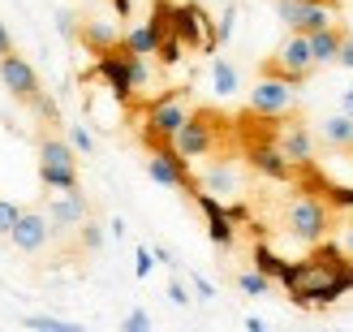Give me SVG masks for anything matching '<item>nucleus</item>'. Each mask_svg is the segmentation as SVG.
I'll return each instance as SVG.
<instances>
[{
	"label": "nucleus",
	"mask_w": 353,
	"mask_h": 332,
	"mask_svg": "<svg viewBox=\"0 0 353 332\" xmlns=\"http://www.w3.org/2000/svg\"><path fill=\"white\" fill-rule=\"evenodd\" d=\"M216 117L211 113H190L185 117V126L176 130V138H172V147L185 155V160H203V155H211L216 151Z\"/></svg>",
	"instance_id": "nucleus-9"
},
{
	"label": "nucleus",
	"mask_w": 353,
	"mask_h": 332,
	"mask_svg": "<svg viewBox=\"0 0 353 332\" xmlns=\"http://www.w3.org/2000/svg\"><path fill=\"white\" fill-rule=\"evenodd\" d=\"M108 233H112V237H125V220H121V216H117V220L108 224Z\"/></svg>",
	"instance_id": "nucleus-44"
},
{
	"label": "nucleus",
	"mask_w": 353,
	"mask_h": 332,
	"mask_svg": "<svg viewBox=\"0 0 353 332\" xmlns=\"http://www.w3.org/2000/svg\"><path fill=\"white\" fill-rule=\"evenodd\" d=\"M147 177L155 186H172V190H190V195H199V182L190 177V160L172 143L151 147V155H147Z\"/></svg>",
	"instance_id": "nucleus-7"
},
{
	"label": "nucleus",
	"mask_w": 353,
	"mask_h": 332,
	"mask_svg": "<svg viewBox=\"0 0 353 332\" xmlns=\"http://www.w3.org/2000/svg\"><path fill=\"white\" fill-rule=\"evenodd\" d=\"M341 246L349 251V259H353V220H345L341 224Z\"/></svg>",
	"instance_id": "nucleus-38"
},
{
	"label": "nucleus",
	"mask_w": 353,
	"mask_h": 332,
	"mask_svg": "<svg viewBox=\"0 0 353 332\" xmlns=\"http://www.w3.org/2000/svg\"><path fill=\"white\" fill-rule=\"evenodd\" d=\"M52 237H57V229H52L48 212H34V207H22V216H17L13 233H9V242H13L22 255H39Z\"/></svg>",
	"instance_id": "nucleus-11"
},
{
	"label": "nucleus",
	"mask_w": 353,
	"mask_h": 332,
	"mask_svg": "<svg viewBox=\"0 0 353 332\" xmlns=\"http://www.w3.org/2000/svg\"><path fill=\"white\" fill-rule=\"evenodd\" d=\"M151 268H155V251L138 246V251H134V276H138V281H147V276H151Z\"/></svg>",
	"instance_id": "nucleus-32"
},
{
	"label": "nucleus",
	"mask_w": 353,
	"mask_h": 332,
	"mask_svg": "<svg viewBox=\"0 0 353 332\" xmlns=\"http://www.w3.org/2000/svg\"><path fill=\"white\" fill-rule=\"evenodd\" d=\"M276 143H280V151H285L297 168L314 164V147H319V138H314V130L302 126V121H285V126H276Z\"/></svg>",
	"instance_id": "nucleus-14"
},
{
	"label": "nucleus",
	"mask_w": 353,
	"mask_h": 332,
	"mask_svg": "<svg viewBox=\"0 0 353 332\" xmlns=\"http://www.w3.org/2000/svg\"><path fill=\"white\" fill-rule=\"evenodd\" d=\"M245 160H250L254 173H263L268 182H293V160L285 151H280V143H272V138H263V143H250L245 147Z\"/></svg>",
	"instance_id": "nucleus-12"
},
{
	"label": "nucleus",
	"mask_w": 353,
	"mask_h": 332,
	"mask_svg": "<svg viewBox=\"0 0 353 332\" xmlns=\"http://www.w3.org/2000/svg\"><path fill=\"white\" fill-rule=\"evenodd\" d=\"M250 264H254L259 272H268L272 281H280V272H285V264H289V259H280V255L268 246V242H254V251H250Z\"/></svg>",
	"instance_id": "nucleus-22"
},
{
	"label": "nucleus",
	"mask_w": 353,
	"mask_h": 332,
	"mask_svg": "<svg viewBox=\"0 0 353 332\" xmlns=\"http://www.w3.org/2000/svg\"><path fill=\"white\" fill-rule=\"evenodd\" d=\"M237 289H241V293H250V298H268L272 276H268V272H259V268H250V272H241V276H237Z\"/></svg>",
	"instance_id": "nucleus-23"
},
{
	"label": "nucleus",
	"mask_w": 353,
	"mask_h": 332,
	"mask_svg": "<svg viewBox=\"0 0 353 332\" xmlns=\"http://www.w3.org/2000/svg\"><path fill=\"white\" fill-rule=\"evenodd\" d=\"M336 9H341V0H276V17L289 30H302V35L332 26Z\"/></svg>",
	"instance_id": "nucleus-6"
},
{
	"label": "nucleus",
	"mask_w": 353,
	"mask_h": 332,
	"mask_svg": "<svg viewBox=\"0 0 353 332\" xmlns=\"http://www.w3.org/2000/svg\"><path fill=\"white\" fill-rule=\"evenodd\" d=\"M78 237H82V251H99L103 246V229H99L95 220H82L78 224Z\"/></svg>",
	"instance_id": "nucleus-28"
},
{
	"label": "nucleus",
	"mask_w": 353,
	"mask_h": 332,
	"mask_svg": "<svg viewBox=\"0 0 353 332\" xmlns=\"http://www.w3.org/2000/svg\"><path fill=\"white\" fill-rule=\"evenodd\" d=\"M17 216H22V207H17L13 199H0V237H9V233H13Z\"/></svg>",
	"instance_id": "nucleus-30"
},
{
	"label": "nucleus",
	"mask_w": 353,
	"mask_h": 332,
	"mask_svg": "<svg viewBox=\"0 0 353 332\" xmlns=\"http://www.w3.org/2000/svg\"><path fill=\"white\" fill-rule=\"evenodd\" d=\"M78 39H82V48L91 52V57H103V52L121 48V39H125V35L117 30V22H82Z\"/></svg>",
	"instance_id": "nucleus-16"
},
{
	"label": "nucleus",
	"mask_w": 353,
	"mask_h": 332,
	"mask_svg": "<svg viewBox=\"0 0 353 332\" xmlns=\"http://www.w3.org/2000/svg\"><path fill=\"white\" fill-rule=\"evenodd\" d=\"M160 39H164V35L155 30L151 22H143V26L125 30V39H121V48H125V52H134V57H155V52H160Z\"/></svg>",
	"instance_id": "nucleus-19"
},
{
	"label": "nucleus",
	"mask_w": 353,
	"mask_h": 332,
	"mask_svg": "<svg viewBox=\"0 0 353 332\" xmlns=\"http://www.w3.org/2000/svg\"><path fill=\"white\" fill-rule=\"evenodd\" d=\"M121 328H125V332H147V328H151V315H147V311H130Z\"/></svg>",
	"instance_id": "nucleus-33"
},
{
	"label": "nucleus",
	"mask_w": 353,
	"mask_h": 332,
	"mask_svg": "<svg viewBox=\"0 0 353 332\" xmlns=\"http://www.w3.org/2000/svg\"><path fill=\"white\" fill-rule=\"evenodd\" d=\"M172 35L185 48H199V52H216L220 48L216 22L207 17L203 0H181V5H172Z\"/></svg>",
	"instance_id": "nucleus-4"
},
{
	"label": "nucleus",
	"mask_w": 353,
	"mask_h": 332,
	"mask_svg": "<svg viewBox=\"0 0 353 332\" xmlns=\"http://www.w3.org/2000/svg\"><path fill=\"white\" fill-rule=\"evenodd\" d=\"M168 302L172 306H190V289L181 281H168Z\"/></svg>",
	"instance_id": "nucleus-34"
},
{
	"label": "nucleus",
	"mask_w": 353,
	"mask_h": 332,
	"mask_svg": "<svg viewBox=\"0 0 353 332\" xmlns=\"http://www.w3.org/2000/svg\"><path fill=\"white\" fill-rule=\"evenodd\" d=\"M323 199L332 212H353V186H336V182H323Z\"/></svg>",
	"instance_id": "nucleus-24"
},
{
	"label": "nucleus",
	"mask_w": 353,
	"mask_h": 332,
	"mask_svg": "<svg viewBox=\"0 0 353 332\" xmlns=\"http://www.w3.org/2000/svg\"><path fill=\"white\" fill-rule=\"evenodd\" d=\"M293 104H297V91H293V82L280 78V74H263L250 91V113L254 117H285Z\"/></svg>",
	"instance_id": "nucleus-8"
},
{
	"label": "nucleus",
	"mask_w": 353,
	"mask_h": 332,
	"mask_svg": "<svg viewBox=\"0 0 353 332\" xmlns=\"http://www.w3.org/2000/svg\"><path fill=\"white\" fill-rule=\"evenodd\" d=\"M48 220H52V229L57 233H69V229H78L82 220H91V203L82 199V190H57V199H48Z\"/></svg>",
	"instance_id": "nucleus-13"
},
{
	"label": "nucleus",
	"mask_w": 353,
	"mask_h": 332,
	"mask_svg": "<svg viewBox=\"0 0 353 332\" xmlns=\"http://www.w3.org/2000/svg\"><path fill=\"white\" fill-rule=\"evenodd\" d=\"M155 57H160V65H181V61H185V43L176 39V35H164V39H160V52H155Z\"/></svg>",
	"instance_id": "nucleus-27"
},
{
	"label": "nucleus",
	"mask_w": 353,
	"mask_h": 332,
	"mask_svg": "<svg viewBox=\"0 0 353 332\" xmlns=\"http://www.w3.org/2000/svg\"><path fill=\"white\" fill-rule=\"evenodd\" d=\"M0 82H5V91L13 95V99H22V104H30L34 95L43 91L39 86V74L17 57V52H9V57H0Z\"/></svg>",
	"instance_id": "nucleus-15"
},
{
	"label": "nucleus",
	"mask_w": 353,
	"mask_h": 332,
	"mask_svg": "<svg viewBox=\"0 0 353 332\" xmlns=\"http://www.w3.org/2000/svg\"><path fill=\"white\" fill-rule=\"evenodd\" d=\"M9 52H13V35H9L5 22H0V57H9Z\"/></svg>",
	"instance_id": "nucleus-40"
},
{
	"label": "nucleus",
	"mask_w": 353,
	"mask_h": 332,
	"mask_svg": "<svg viewBox=\"0 0 353 332\" xmlns=\"http://www.w3.org/2000/svg\"><path fill=\"white\" fill-rule=\"evenodd\" d=\"M155 251V264H168V268H176V259H172V251L168 246H151Z\"/></svg>",
	"instance_id": "nucleus-42"
},
{
	"label": "nucleus",
	"mask_w": 353,
	"mask_h": 332,
	"mask_svg": "<svg viewBox=\"0 0 353 332\" xmlns=\"http://www.w3.org/2000/svg\"><path fill=\"white\" fill-rule=\"evenodd\" d=\"M233 26H237V5H224L220 22H216V35H220V43H228V39H233Z\"/></svg>",
	"instance_id": "nucleus-31"
},
{
	"label": "nucleus",
	"mask_w": 353,
	"mask_h": 332,
	"mask_svg": "<svg viewBox=\"0 0 353 332\" xmlns=\"http://www.w3.org/2000/svg\"><path fill=\"white\" fill-rule=\"evenodd\" d=\"M30 113H34V117H39V121H48V126H57V121H61V104H57V99H52L48 91H39V95H34V99H30Z\"/></svg>",
	"instance_id": "nucleus-25"
},
{
	"label": "nucleus",
	"mask_w": 353,
	"mask_h": 332,
	"mask_svg": "<svg viewBox=\"0 0 353 332\" xmlns=\"http://www.w3.org/2000/svg\"><path fill=\"white\" fill-rule=\"evenodd\" d=\"M310 69H314L310 35L289 30V35H285V43L276 48V57L268 61V74H280V78H289V82L297 86V82H306V78H310Z\"/></svg>",
	"instance_id": "nucleus-5"
},
{
	"label": "nucleus",
	"mask_w": 353,
	"mask_h": 332,
	"mask_svg": "<svg viewBox=\"0 0 353 332\" xmlns=\"http://www.w3.org/2000/svg\"><path fill=\"white\" fill-rule=\"evenodd\" d=\"M190 285L199 289V298H216V285H211L207 276H199V272H190Z\"/></svg>",
	"instance_id": "nucleus-35"
},
{
	"label": "nucleus",
	"mask_w": 353,
	"mask_h": 332,
	"mask_svg": "<svg viewBox=\"0 0 353 332\" xmlns=\"http://www.w3.org/2000/svg\"><path fill=\"white\" fill-rule=\"evenodd\" d=\"M336 65L353 69V39H349V35H345V43H341V57H336Z\"/></svg>",
	"instance_id": "nucleus-37"
},
{
	"label": "nucleus",
	"mask_w": 353,
	"mask_h": 332,
	"mask_svg": "<svg viewBox=\"0 0 353 332\" xmlns=\"http://www.w3.org/2000/svg\"><path fill=\"white\" fill-rule=\"evenodd\" d=\"M69 143H74L78 155H95V138H91L86 126H69Z\"/></svg>",
	"instance_id": "nucleus-29"
},
{
	"label": "nucleus",
	"mask_w": 353,
	"mask_h": 332,
	"mask_svg": "<svg viewBox=\"0 0 353 332\" xmlns=\"http://www.w3.org/2000/svg\"><path fill=\"white\" fill-rule=\"evenodd\" d=\"M108 5H112L117 17H130V13H134V0H108Z\"/></svg>",
	"instance_id": "nucleus-41"
},
{
	"label": "nucleus",
	"mask_w": 353,
	"mask_h": 332,
	"mask_svg": "<svg viewBox=\"0 0 353 332\" xmlns=\"http://www.w3.org/2000/svg\"><path fill=\"white\" fill-rule=\"evenodd\" d=\"M341 108H345V113H349V117H353V82H349V86H345V91H341Z\"/></svg>",
	"instance_id": "nucleus-43"
},
{
	"label": "nucleus",
	"mask_w": 353,
	"mask_h": 332,
	"mask_svg": "<svg viewBox=\"0 0 353 332\" xmlns=\"http://www.w3.org/2000/svg\"><path fill=\"white\" fill-rule=\"evenodd\" d=\"M190 117V104H185V91L181 86H172V91H164L160 99L147 104V117H143V138L147 147H160V143H172L176 130L185 126Z\"/></svg>",
	"instance_id": "nucleus-1"
},
{
	"label": "nucleus",
	"mask_w": 353,
	"mask_h": 332,
	"mask_svg": "<svg viewBox=\"0 0 353 332\" xmlns=\"http://www.w3.org/2000/svg\"><path fill=\"white\" fill-rule=\"evenodd\" d=\"M228 216H233L237 224H245V220H250V207H245V203H228Z\"/></svg>",
	"instance_id": "nucleus-39"
},
{
	"label": "nucleus",
	"mask_w": 353,
	"mask_h": 332,
	"mask_svg": "<svg viewBox=\"0 0 353 332\" xmlns=\"http://www.w3.org/2000/svg\"><path fill=\"white\" fill-rule=\"evenodd\" d=\"M349 285H353V259H349Z\"/></svg>",
	"instance_id": "nucleus-45"
},
{
	"label": "nucleus",
	"mask_w": 353,
	"mask_h": 332,
	"mask_svg": "<svg viewBox=\"0 0 353 332\" xmlns=\"http://www.w3.org/2000/svg\"><path fill=\"white\" fill-rule=\"evenodd\" d=\"M285 233H289L293 242H306V246L323 242V237L332 233L327 199H314V195H297V199H289V207H285Z\"/></svg>",
	"instance_id": "nucleus-2"
},
{
	"label": "nucleus",
	"mask_w": 353,
	"mask_h": 332,
	"mask_svg": "<svg viewBox=\"0 0 353 332\" xmlns=\"http://www.w3.org/2000/svg\"><path fill=\"white\" fill-rule=\"evenodd\" d=\"M57 26H61V35H78V26H74V13H69V9H61V13H57Z\"/></svg>",
	"instance_id": "nucleus-36"
},
{
	"label": "nucleus",
	"mask_w": 353,
	"mask_h": 332,
	"mask_svg": "<svg viewBox=\"0 0 353 332\" xmlns=\"http://www.w3.org/2000/svg\"><path fill=\"white\" fill-rule=\"evenodd\" d=\"M86 78H103L108 82V91L121 99V104H130L138 95V86H134V74H130V52L125 48H112V52H103V57H95V69Z\"/></svg>",
	"instance_id": "nucleus-10"
},
{
	"label": "nucleus",
	"mask_w": 353,
	"mask_h": 332,
	"mask_svg": "<svg viewBox=\"0 0 353 332\" xmlns=\"http://www.w3.org/2000/svg\"><path fill=\"white\" fill-rule=\"evenodd\" d=\"M39 182H43V190L78 186V151L69 138H43L39 143Z\"/></svg>",
	"instance_id": "nucleus-3"
},
{
	"label": "nucleus",
	"mask_w": 353,
	"mask_h": 332,
	"mask_svg": "<svg viewBox=\"0 0 353 332\" xmlns=\"http://www.w3.org/2000/svg\"><path fill=\"white\" fill-rule=\"evenodd\" d=\"M22 324H26V328H34V332H78V324L57 320V315H26Z\"/></svg>",
	"instance_id": "nucleus-26"
},
{
	"label": "nucleus",
	"mask_w": 353,
	"mask_h": 332,
	"mask_svg": "<svg viewBox=\"0 0 353 332\" xmlns=\"http://www.w3.org/2000/svg\"><path fill=\"white\" fill-rule=\"evenodd\" d=\"M203 5H207V0H203Z\"/></svg>",
	"instance_id": "nucleus-46"
},
{
	"label": "nucleus",
	"mask_w": 353,
	"mask_h": 332,
	"mask_svg": "<svg viewBox=\"0 0 353 332\" xmlns=\"http://www.w3.org/2000/svg\"><path fill=\"white\" fill-rule=\"evenodd\" d=\"M319 138H323L332 151H353V117H349L345 108H341V113H332V117H323Z\"/></svg>",
	"instance_id": "nucleus-17"
},
{
	"label": "nucleus",
	"mask_w": 353,
	"mask_h": 332,
	"mask_svg": "<svg viewBox=\"0 0 353 332\" xmlns=\"http://www.w3.org/2000/svg\"><path fill=\"white\" fill-rule=\"evenodd\" d=\"M199 190H211V195H220V199L233 195V190H237V173H233V164H228V160H216V164L203 173Z\"/></svg>",
	"instance_id": "nucleus-20"
},
{
	"label": "nucleus",
	"mask_w": 353,
	"mask_h": 332,
	"mask_svg": "<svg viewBox=\"0 0 353 332\" xmlns=\"http://www.w3.org/2000/svg\"><path fill=\"white\" fill-rule=\"evenodd\" d=\"M211 91H216L220 99L237 95V91H241V74H237V65H228L224 57L211 61Z\"/></svg>",
	"instance_id": "nucleus-21"
},
{
	"label": "nucleus",
	"mask_w": 353,
	"mask_h": 332,
	"mask_svg": "<svg viewBox=\"0 0 353 332\" xmlns=\"http://www.w3.org/2000/svg\"><path fill=\"white\" fill-rule=\"evenodd\" d=\"M341 43H345V30L332 22V26H323V30H314L310 35V52H314V65H336V57H341Z\"/></svg>",
	"instance_id": "nucleus-18"
}]
</instances>
